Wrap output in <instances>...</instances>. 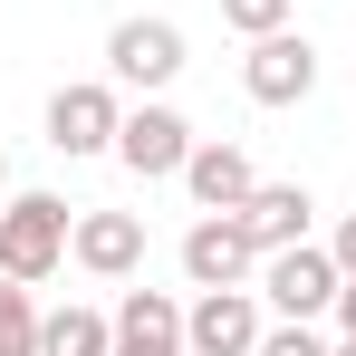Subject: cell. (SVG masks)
<instances>
[{
    "mask_svg": "<svg viewBox=\"0 0 356 356\" xmlns=\"http://www.w3.org/2000/svg\"><path fill=\"white\" fill-rule=\"evenodd\" d=\"M67 241H77V212H67L58 193H10L0 202V280H49L67 260Z\"/></svg>",
    "mask_w": 356,
    "mask_h": 356,
    "instance_id": "cell-1",
    "label": "cell"
},
{
    "mask_svg": "<svg viewBox=\"0 0 356 356\" xmlns=\"http://www.w3.org/2000/svg\"><path fill=\"white\" fill-rule=\"evenodd\" d=\"M260 308L270 318H298V327H318L327 308H337V289H347V270H337V250H318V241H289V250H270L260 260Z\"/></svg>",
    "mask_w": 356,
    "mask_h": 356,
    "instance_id": "cell-2",
    "label": "cell"
},
{
    "mask_svg": "<svg viewBox=\"0 0 356 356\" xmlns=\"http://www.w3.org/2000/svg\"><path fill=\"white\" fill-rule=\"evenodd\" d=\"M116 125H125V97L116 77H77L49 97V145H58L67 164H87V154H116Z\"/></svg>",
    "mask_w": 356,
    "mask_h": 356,
    "instance_id": "cell-3",
    "label": "cell"
},
{
    "mask_svg": "<svg viewBox=\"0 0 356 356\" xmlns=\"http://www.w3.org/2000/svg\"><path fill=\"white\" fill-rule=\"evenodd\" d=\"M193 145H202V135H193V125H183L164 97L125 106V125H116V164H125L135 183H164V174H183V164H193Z\"/></svg>",
    "mask_w": 356,
    "mask_h": 356,
    "instance_id": "cell-4",
    "label": "cell"
},
{
    "mask_svg": "<svg viewBox=\"0 0 356 356\" xmlns=\"http://www.w3.org/2000/svg\"><path fill=\"white\" fill-rule=\"evenodd\" d=\"M260 337H270L260 289H202L183 308V347L193 356H260Z\"/></svg>",
    "mask_w": 356,
    "mask_h": 356,
    "instance_id": "cell-5",
    "label": "cell"
},
{
    "mask_svg": "<svg viewBox=\"0 0 356 356\" xmlns=\"http://www.w3.org/2000/svg\"><path fill=\"white\" fill-rule=\"evenodd\" d=\"M106 77L135 87V97L174 87V77H183V29H174V19H116V29H106Z\"/></svg>",
    "mask_w": 356,
    "mask_h": 356,
    "instance_id": "cell-6",
    "label": "cell"
},
{
    "mask_svg": "<svg viewBox=\"0 0 356 356\" xmlns=\"http://www.w3.org/2000/svg\"><path fill=\"white\" fill-rule=\"evenodd\" d=\"M183 280L193 289H250L260 280V250H250V232H241L232 212H202L183 232Z\"/></svg>",
    "mask_w": 356,
    "mask_h": 356,
    "instance_id": "cell-7",
    "label": "cell"
},
{
    "mask_svg": "<svg viewBox=\"0 0 356 356\" xmlns=\"http://www.w3.org/2000/svg\"><path fill=\"white\" fill-rule=\"evenodd\" d=\"M241 87H250V106H298V97L318 87V49H308L298 29H270V39H250Z\"/></svg>",
    "mask_w": 356,
    "mask_h": 356,
    "instance_id": "cell-8",
    "label": "cell"
},
{
    "mask_svg": "<svg viewBox=\"0 0 356 356\" xmlns=\"http://www.w3.org/2000/svg\"><path fill=\"white\" fill-rule=\"evenodd\" d=\"M67 260H77L87 280H135V270H145V222H135V212H77Z\"/></svg>",
    "mask_w": 356,
    "mask_h": 356,
    "instance_id": "cell-9",
    "label": "cell"
},
{
    "mask_svg": "<svg viewBox=\"0 0 356 356\" xmlns=\"http://www.w3.org/2000/svg\"><path fill=\"white\" fill-rule=\"evenodd\" d=\"M308 212H318V202H308V183H260V193L241 202L232 222L250 232V250L270 260V250H289V241H308Z\"/></svg>",
    "mask_w": 356,
    "mask_h": 356,
    "instance_id": "cell-10",
    "label": "cell"
},
{
    "mask_svg": "<svg viewBox=\"0 0 356 356\" xmlns=\"http://www.w3.org/2000/svg\"><path fill=\"white\" fill-rule=\"evenodd\" d=\"M183 193H193L202 212H241V202L260 193V174H250V154H241V145H222V135H212V145H193V164H183Z\"/></svg>",
    "mask_w": 356,
    "mask_h": 356,
    "instance_id": "cell-11",
    "label": "cell"
},
{
    "mask_svg": "<svg viewBox=\"0 0 356 356\" xmlns=\"http://www.w3.org/2000/svg\"><path fill=\"white\" fill-rule=\"evenodd\" d=\"M116 356H193V347H183V308L164 289H125V308H116Z\"/></svg>",
    "mask_w": 356,
    "mask_h": 356,
    "instance_id": "cell-12",
    "label": "cell"
},
{
    "mask_svg": "<svg viewBox=\"0 0 356 356\" xmlns=\"http://www.w3.org/2000/svg\"><path fill=\"white\" fill-rule=\"evenodd\" d=\"M39 356H116V318H97V308H49V318H39Z\"/></svg>",
    "mask_w": 356,
    "mask_h": 356,
    "instance_id": "cell-13",
    "label": "cell"
},
{
    "mask_svg": "<svg viewBox=\"0 0 356 356\" xmlns=\"http://www.w3.org/2000/svg\"><path fill=\"white\" fill-rule=\"evenodd\" d=\"M0 356H39V298H29V280H0Z\"/></svg>",
    "mask_w": 356,
    "mask_h": 356,
    "instance_id": "cell-14",
    "label": "cell"
},
{
    "mask_svg": "<svg viewBox=\"0 0 356 356\" xmlns=\"http://www.w3.org/2000/svg\"><path fill=\"white\" fill-rule=\"evenodd\" d=\"M222 19L241 39H270V29H289V0H222Z\"/></svg>",
    "mask_w": 356,
    "mask_h": 356,
    "instance_id": "cell-15",
    "label": "cell"
},
{
    "mask_svg": "<svg viewBox=\"0 0 356 356\" xmlns=\"http://www.w3.org/2000/svg\"><path fill=\"white\" fill-rule=\"evenodd\" d=\"M260 356H337V347H327L318 327H298V318H280V327L260 337Z\"/></svg>",
    "mask_w": 356,
    "mask_h": 356,
    "instance_id": "cell-16",
    "label": "cell"
},
{
    "mask_svg": "<svg viewBox=\"0 0 356 356\" xmlns=\"http://www.w3.org/2000/svg\"><path fill=\"white\" fill-rule=\"evenodd\" d=\"M327 318H337V337H356V270H347V289H337V308H327Z\"/></svg>",
    "mask_w": 356,
    "mask_h": 356,
    "instance_id": "cell-17",
    "label": "cell"
},
{
    "mask_svg": "<svg viewBox=\"0 0 356 356\" xmlns=\"http://www.w3.org/2000/svg\"><path fill=\"white\" fill-rule=\"evenodd\" d=\"M327 250H337V270H356V212L337 222V241H327Z\"/></svg>",
    "mask_w": 356,
    "mask_h": 356,
    "instance_id": "cell-18",
    "label": "cell"
},
{
    "mask_svg": "<svg viewBox=\"0 0 356 356\" xmlns=\"http://www.w3.org/2000/svg\"><path fill=\"white\" fill-rule=\"evenodd\" d=\"M0 193H10V154H0Z\"/></svg>",
    "mask_w": 356,
    "mask_h": 356,
    "instance_id": "cell-19",
    "label": "cell"
},
{
    "mask_svg": "<svg viewBox=\"0 0 356 356\" xmlns=\"http://www.w3.org/2000/svg\"><path fill=\"white\" fill-rule=\"evenodd\" d=\"M337 356H356V337H337Z\"/></svg>",
    "mask_w": 356,
    "mask_h": 356,
    "instance_id": "cell-20",
    "label": "cell"
}]
</instances>
